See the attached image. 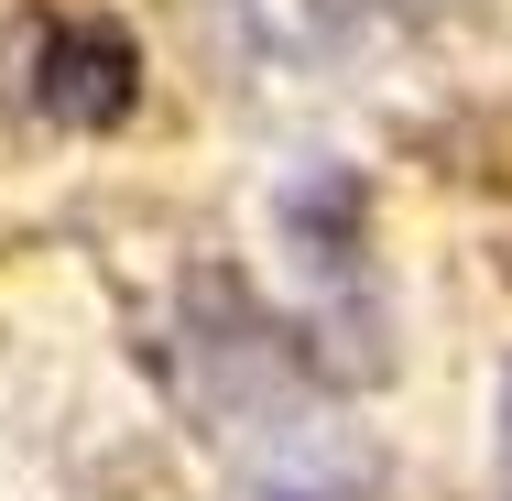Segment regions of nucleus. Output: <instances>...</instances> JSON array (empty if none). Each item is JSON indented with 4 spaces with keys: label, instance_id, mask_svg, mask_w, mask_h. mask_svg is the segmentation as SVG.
I'll return each instance as SVG.
<instances>
[{
    "label": "nucleus",
    "instance_id": "1",
    "mask_svg": "<svg viewBox=\"0 0 512 501\" xmlns=\"http://www.w3.org/2000/svg\"><path fill=\"white\" fill-rule=\"evenodd\" d=\"M44 109H55L66 131H109V120L131 109V44H120L109 22H66V33L44 44Z\"/></svg>",
    "mask_w": 512,
    "mask_h": 501
}]
</instances>
